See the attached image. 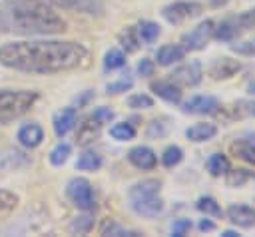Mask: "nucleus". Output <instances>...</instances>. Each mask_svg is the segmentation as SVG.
<instances>
[{"mask_svg": "<svg viewBox=\"0 0 255 237\" xmlns=\"http://www.w3.org/2000/svg\"><path fill=\"white\" fill-rule=\"evenodd\" d=\"M197 209H199L201 213L209 215V217H221V215H223L219 203H217L213 197H199V199H197Z\"/></svg>", "mask_w": 255, "mask_h": 237, "instance_id": "nucleus-33", "label": "nucleus"}, {"mask_svg": "<svg viewBox=\"0 0 255 237\" xmlns=\"http://www.w3.org/2000/svg\"><path fill=\"white\" fill-rule=\"evenodd\" d=\"M239 34H241V30L235 22V16L215 24V28H213V38L219 42H233L235 38H239Z\"/></svg>", "mask_w": 255, "mask_h": 237, "instance_id": "nucleus-21", "label": "nucleus"}, {"mask_svg": "<svg viewBox=\"0 0 255 237\" xmlns=\"http://www.w3.org/2000/svg\"><path fill=\"white\" fill-rule=\"evenodd\" d=\"M110 135L118 141H129L135 137V127L128 121H120V123H114L110 127Z\"/></svg>", "mask_w": 255, "mask_h": 237, "instance_id": "nucleus-28", "label": "nucleus"}, {"mask_svg": "<svg viewBox=\"0 0 255 237\" xmlns=\"http://www.w3.org/2000/svg\"><path fill=\"white\" fill-rule=\"evenodd\" d=\"M126 66V52L120 48H110L104 56V70L106 72H114Z\"/></svg>", "mask_w": 255, "mask_h": 237, "instance_id": "nucleus-25", "label": "nucleus"}, {"mask_svg": "<svg viewBox=\"0 0 255 237\" xmlns=\"http://www.w3.org/2000/svg\"><path fill=\"white\" fill-rule=\"evenodd\" d=\"M94 227V217L92 215H80L70 223V233L72 235H86Z\"/></svg>", "mask_w": 255, "mask_h": 237, "instance_id": "nucleus-32", "label": "nucleus"}, {"mask_svg": "<svg viewBox=\"0 0 255 237\" xmlns=\"http://www.w3.org/2000/svg\"><path fill=\"white\" fill-rule=\"evenodd\" d=\"M128 161L133 167L141 169V171H149V169H153L157 165V155L147 145H135V147H131L128 151Z\"/></svg>", "mask_w": 255, "mask_h": 237, "instance_id": "nucleus-13", "label": "nucleus"}, {"mask_svg": "<svg viewBox=\"0 0 255 237\" xmlns=\"http://www.w3.org/2000/svg\"><path fill=\"white\" fill-rule=\"evenodd\" d=\"M76 123H78V110L72 106L62 108L52 118V127H54V133L58 137H64L66 133H70L76 127Z\"/></svg>", "mask_w": 255, "mask_h": 237, "instance_id": "nucleus-11", "label": "nucleus"}, {"mask_svg": "<svg viewBox=\"0 0 255 237\" xmlns=\"http://www.w3.org/2000/svg\"><path fill=\"white\" fill-rule=\"evenodd\" d=\"M213 28H215V22L213 20H203L199 22L195 28H191L189 32H185L181 36V46L185 52H197V50H203L209 40L213 38Z\"/></svg>", "mask_w": 255, "mask_h": 237, "instance_id": "nucleus-7", "label": "nucleus"}, {"mask_svg": "<svg viewBox=\"0 0 255 237\" xmlns=\"http://www.w3.org/2000/svg\"><path fill=\"white\" fill-rule=\"evenodd\" d=\"M247 112L255 116V102H251V104H247Z\"/></svg>", "mask_w": 255, "mask_h": 237, "instance_id": "nucleus-45", "label": "nucleus"}, {"mask_svg": "<svg viewBox=\"0 0 255 237\" xmlns=\"http://www.w3.org/2000/svg\"><path fill=\"white\" fill-rule=\"evenodd\" d=\"M201 78H203V68H201L199 60H191L187 64H181L179 68H175L169 74V80L179 88H193L201 82Z\"/></svg>", "mask_w": 255, "mask_h": 237, "instance_id": "nucleus-8", "label": "nucleus"}, {"mask_svg": "<svg viewBox=\"0 0 255 237\" xmlns=\"http://www.w3.org/2000/svg\"><path fill=\"white\" fill-rule=\"evenodd\" d=\"M203 12V6L195 0H177V2H171L167 6L161 8V16L165 22L177 26V24H183L191 18H197L199 14Z\"/></svg>", "mask_w": 255, "mask_h": 237, "instance_id": "nucleus-6", "label": "nucleus"}, {"mask_svg": "<svg viewBox=\"0 0 255 237\" xmlns=\"http://www.w3.org/2000/svg\"><path fill=\"white\" fill-rule=\"evenodd\" d=\"M66 195L72 201V205L82 209V211H94L96 209L94 187L86 177H72L66 185Z\"/></svg>", "mask_w": 255, "mask_h": 237, "instance_id": "nucleus-5", "label": "nucleus"}, {"mask_svg": "<svg viewBox=\"0 0 255 237\" xmlns=\"http://www.w3.org/2000/svg\"><path fill=\"white\" fill-rule=\"evenodd\" d=\"M16 207H18V195L8 189H0V219L8 217Z\"/></svg>", "mask_w": 255, "mask_h": 237, "instance_id": "nucleus-29", "label": "nucleus"}, {"mask_svg": "<svg viewBox=\"0 0 255 237\" xmlns=\"http://www.w3.org/2000/svg\"><path fill=\"white\" fill-rule=\"evenodd\" d=\"M235 22H237V26H239V30H241V32L255 30V8L245 10L243 14L235 16Z\"/></svg>", "mask_w": 255, "mask_h": 237, "instance_id": "nucleus-35", "label": "nucleus"}, {"mask_svg": "<svg viewBox=\"0 0 255 237\" xmlns=\"http://www.w3.org/2000/svg\"><path fill=\"white\" fill-rule=\"evenodd\" d=\"M217 135V125L211 123V121H197L193 123L191 127L185 129V137L193 143H201V141H207V139H213Z\"/></svg>", "mask_w": 255, "mask_h": 237, "instance_id": "nucleus-20", "label": "nucleus"}, {"mask_svg": "<svg viewBox=\"0 0 255 237\" xmlns=\"http://www.w3.org/2000/svg\"><path fill=\"white\" fill-rule=\"evenodd\" d=\"M239 70H241V62L239 60H233V58H217L209 66L207 74L211 76V80H229Z\"/></svg>", "mask_w": 255, "mask_h": 237, "instance_id": "nucleus-15", "label": "nucleus"}, {"mask_svg": "<svg viewBox=\"0 0 255 237\" xmlns=\"http://www.w3.org/2000/svg\"><path fill=\"white\" fill-rule=\"evenodd\" d=\"M70 155H72V145L66 143V141H60L50 151V163L56 165V167H60V165H64L70 159Z\"/></svg>", "mask_w": 255, "mask_h": 237, "instance_id": "nucleus-26", "label": "nucleus"}, {"mask_svg": "<svg viewBox=\"0 0 255 237\" xmlns=\"http://www.w3.org/2000/svg\"><path fill=\"white\" fill-rule=\"evenodd\" d=\"M205 167H207V171L213 177H221V175H225L229 171L231 165H229L227 155H223V153H211L209 159L205 161Z\"/></svg>", "mask_w": 255, "mask_h": 237, "instance_id": "nucleus-24", "label": "nucleus"}, {"mask_svg": "<svg viewBox=\"0 0 255 237\" xmlns=\"http://www.w3.org/2000/svg\"><path fill=\"white\" fill-rule=\"evenodd\" d=\"M229 151H231L235 157H239V159H243V161L255 165V137H253V135L237 137V139L229 145Z\"/></svg>", "mask_w": 255, "mask_h": 237, "instance_id": "nucleus-17", "label": "nucleus"}, {"mask_svg": "<svg viewBox=\"0 0 255 237\" xmlns=\"http://www.w3.org/2000/svg\"><path fill=\"white\" fill-rule=\"evenodd\" d=\"M225 2H227V0H211V4H213L215 8H219V6H223Z\"/></svg>", "mask_w": 255, "mask_h": 237, "instance_id": "nucleus-44", "label": "nucleus"}, {"mask_svg": "<svg viewBox=\"0 0 255 237\" xmlns=\"http://www.w3.org/2000/svg\"><path fill=\"white\" fill-rule=\"evenodd\" d=\"M185 54L187 52L183 50L181 44H163L155 54V62L159 66H173L177 62H181L185 58Z\"/></svg>", "mask_w": 255, "mask_h": 237, "instance_id": "nucleus-19", "label": "nucleus"}, {"mask_svg": "<svg viewBox=\"0 0 255 237\" xmlns=\"http://www.w3.org/2000/svg\"><path fill=\"white\" fill-rule=\"evenodd\" d=\"M251 177H255V173H251V171H247V169H231V167H229V171L225 173V181H227L229 187H241V185H245Z\"/></svg>", "mask_w": 255, "mask_h": 237, "instance_id": "nucleus-30", "label": "nucleus"}, {"mask_svg": "<svg viewBox=\"0 0 255 237\" xmlns=\"http://www.w3.org/2000/svg\"><path fill=\"white\" fill-rule=\"evenodd\" d=\"M151 92H153L157 98H161V100H165V102H169V104H179V102H181V88L175 86L169 78H167V80L151 82Z\"/></svg>", "mask_w": 255, "mask_h": 237, "instance_id": "nucleus-18", "label": "nucleus"}, {"mask_svg": "<svg viewBox=\"0 0 255 237\" xmlns=\"http://www.w3.org/2000/svg\"><path fill=\"white\" fill-rule=\"evenodd\" d=\"M120 42H122V46H124V50L126 52H135L137 48H139V40H137V36H135V28L133 26H128L122 34H120Z\"/></svg>", "mask_w": 255, "mask_h": 237, "instance_id": "nucleus-34", "label": "nucleus"}, {"mask_svg": "<svg viewBox=\"0 0 255 237\" xmlns=\"http://www.w3.org/2000/svg\"><path fill=\"white\" fill-rule=\"evenodd\" d=\"M128 106L133 108V110H145V108L153 106V98L147 96V94H133V96L128 98Z\"/></svg>", "mask_w": 255, "mask_h": 237, "instance_id": "nucleus-36", "label": "nucleus"}, {"mask_svg": "<svg viewBox=\"0 0 255 237\" xmlns=\"http://www.w3.org/2000/svg\"><path fill=\"white\" fill-rule=\"evenodd\" d=\"M131 86H133V80L126 74V76H124V78H120L118 82L108 84V86H106V92H108V94H122V92L131 90Z\"/></svg>", "mask_w": 255, "mask_h": 237, "instance_id": "nucleus-37", "label": "nucleus"}, {"mask_svg": "<svg viewBox=\"0 0 255 237\" xmlns=\"http://www.w3.org/2000/svg\"><path fill=\"white\" fill-rule=\"evenodd\" d=\"M133 28H135L137 40L143 42V44H153V42L159 38V34H161L159 24H155V22H151V20H141V22H139L137 26H133Z\"/></svg>", "mask_w": 255, "mask_h": 237, "instance_id": "nucleus-22", "label": "nucleus"}, {"mask_svg": "<svg viewBox=\"0 0 255 237\" xmlns=\"http://www.w3.org/2000/svg\"><path fill=\"white\" fill-rule=\"evenodd\" d=\"M227 219L237 227H255V209L245 203H233L227 207Z\"/></svg>", "mask_w": 255, "mask_h": 237, "instance_id": "nucleus-14", "label": "nucleus"}, {"mask_svg": "<svg viewBox=\"0 0 255 237\" xmlns=\"http://www.w3.org/2000/svg\"><path fill=\"white\" fill-rule=\"evenodd\" d=\"M16 137H18L22 147L34 149V147H38L44 141V129H42V125L38 121H26V123H22L18 127Z\"/></svg>", "mask_w": 255, "mask_h": 237, "instance_id": "nucleus-12", "label": "nucleus"}, {"mask_svg": "<svg viewBox=\"0 0 255 237\" xmlns=\"http://www.w3.org/2000/svg\"><path fill=\"white\" fill-rule=\"evenodd\" d=\"M66 20L56 8L36 0H6L0 10V30L20 36H54L66 32Z\"/></svg>", "mask_w": 255, "mask_h": 237, "instance_id": "nucleus-2", "label": "nucleus"}, {"mask_svg": "<svg viewBox=\"0 0 255 237\" xmlns=\"http://www.w3.org/2000/svg\"><path fill=\"white\" fill-rule=\"evenodd\" d=\"M217 108H219L217 98H213V96H205V94H201V96H193V98H189L187 102L181 104V110H183L185 114H195V116H207V114H213Z\"/></svg>", "mask_w": 255, "mask_h": 237, "instance_id": "nucleus-10", "label": "nucleus"}, {"mask_svg": "<svg viewBox=\"0 0 255 237\" xmlns=\"http://www.w3.org/2000/svg\"><path fill=\"white\" fill-rule=\"evenodd\" d=\"M76 125H78V129H76V143L78 145H90L100 135V129H102V123L94 116L82 119Z\"/></svg>", "mask_w": 255, "mask_h": 237, "instance_id": "nucleus-16", "label": "nucleus"}, {"mask_svg": "<svg viewBox=\"0 0 255 237\" xmlns=\"http://www.w3.org/2000/svg\"><path fill=\"white\" fill-rule=\"evenodd\" d=\"M90 50L74 40L28 38L12 40L0 46V64L4 68L26 74H60L84 68Z\"/></svg>", "mask_w": 255, "mask_h": 237, "instance_id": "nucleus-1", "label": "nucleus"}, {"mask_svg": "<svg viewBox=\"0 0 255 237\" xmlns=\"http://www.w3.org/2000/svg\"><path fill=\"white\" fill-rule=\"evenodd\" d=\"M231 50L239 56H255V38L253 40H243V42H235L231 44Z\"/></svg>", "mask_w": 255, "mask_h": 237, "instance_id": "nucleus-38", "label": "nucleus"}, {"mask_svg": "<svg viewBox=\"0 0 255 237\" xmlns=\"http://www.w3.org/2000/svg\"><path fill=\"white\" fill-rule=\"evenodd\" d=\"M221 237H241V233H239V231H231V229H227V231L221 233Z\"/></svg>", "mask_w": 255, "mask_h": 237, "instance_id": "nucleus-43", "label": "nucleus"}, {"mask_svg": "<svg viewBox=\"0 0 255 237\" xmlns=\"http://www.w3.org/2000/svg\"><path fill=\"white\" fill-rule=\"evenodd\" d=\"M76 167L80 171H98L102 167V155L92 149H84L76 161Z\"/></svg>", "mask_w": 255, "mask_h": 237, "instance_id": "nucleus-23", "label": "nucleus"}, {"mask_svg": "<svg viewBox=\"0 0 255 237\" xmlns=\"http://www.w3.org/2000/svg\"><path fill=\"white\" fill-rule=\"evenodd\" d=\"M215 229V223L209 221V219H201L199 221V231H213Z\"/></svg>", "mask_w": 255, "mask_h": 237, "instance_id": "nucleus-42", "label": "nucleus"}, {"mask_svg": "<svg viewBox=\"0 0 255 237\" xmlns=\"http://www.w3.org/2000/svg\"><path fill=\"white\" fill-rule=\"evenodd\" d=\"M191 229V221L189 219H175L171 225V235L173 237H183L185 233H189Z\"/></svg>", "mask_w": 255, "mask_h": 237, "instance_id": "nucleus-39", "label": "nucleus"}, {"mask_svg": "<svg viewBox=\"0 0 255 237\" xmlns=\"http://www.w3.org/2000/svg\"><path fill=\"white\" fill-rule=\"evenodd\" d=\"M159 191H161L159 179H141V181L133 183L128 191L131 209L139 217H145V219H153V217L161 215L165 209V203L159 197Z\"/></svg>", "mask_w": 255, "mask_h": 237, "instance_id": "nucleus-3", "label": "nucleus"}, {"mask_svg": "<svg viewBox=\"0 0 255 237\" xmlns=\"http://www.w3.org/2000/svg\"><path fill=\"white\" fill-rule=\"evenodd\" d=\"M100 233H102V235H114V237H135V235H141L139 231L128 229V227H124V225H120V223H116V221H112V219L102 225Z\"/></svg>", "mask_w": 255, "mask_h": 237, "instance_id": "nucleus-27", "label": "nucleus"}, {"mask_svg": "<svg viewBox=\"0 0 255 237\" xmlns=\"http://www.w3.org/2000/svg\"><path fill=\"white\" fill-rule=\"evenodd\" d=\"M249 90H251V94H255V84H251V86H249Z\"/></svg>", "mask_w": 255, "mask_h": 237, "instance_id": "nucleus-46", "label": "nucleus"}, {"mask_svg": "<svg viewBox=\"0 0 255 237\" xmlns=\"http://www.w3.org/2000/svg\"><path fill=\"white\" fill-rule=\"evenodd\" d=\"M181 159H183V149L179 145H167L163 149V153H161V163L165 167H169V169L175 167V165H179Z\"/></svg>", "mask_w": 255, "mask_h": 237, "instance_id": "nucleus-31", "label": "nucleus"}, {"mask_svg": "<svg viewBox=\"0 0 255 237\" xmlns=\"http://www.w3.org/2000/svg\"><path fill=\"white\" fill-rule=\"evenodd\" d=\"M153 70H155V64L149 58L139 60V64H137V74L139 76H153Z\"/></svg>", "mask_w": 255, "mask_h": 237, "instance_id": "nucleus-41", "label": "nucleus"}, {"mask_svg": "<svg viewBox=\"0 0 255 237\" xmlns=\"http://www.w3.org/2000/svg\"><path fill=\"white\" fill-rule=\"evenodd\" d=\"M42 4H48L52 8H64L72 12H84V14H100L102 4L98 0H36Z\"/></svg>", "mask_w": 255, "mask_h": 237, "instance_id": "nucleus-9", "label": "nucleus"}, {"mask_svg": "<svg viewBox=\"0 0 255 237\" xmlns=\"http://www.w3.org/2000/svg\"><path fill=\"white\" fill-rule=\"evenodd\" d=\"M38 100L34 90H10L0 88V125H6L32 110Z\"/></svg>", "mask_w": 255, "mask_h": 237, "instance_id": "nucleus-4", "label": "nucleus"}, {"mask_svg": "<svg viewBox=\"0 0 255 237\" xmlns=\"http://www.w3.org/2000/svg\"><path fill=\"white\" fill-rule=\"evenodd\" d=\"M92 116H94V118L104 125V123H110V121L114 119V110H110L108 106H100Z\"/></svg>", "mask_w": 255, "mask_h": 237, "instance_id": "nucleus-40", "label": "nucleus"}]
</instances>
